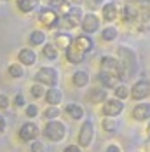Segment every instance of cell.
Masks as SVG:
<instances>
[{"label": "cell", "mask_w": 150, "mask_h": 152, "mask_svg": "<svg viewBox=\"0 0 150 152\" xmlns=\"http://www.w3.org/2000/svg\"><path fill=\"white\" fill-rule=\"evenodd\" d=\"M44 100H45L47 105H61V103H63V91H61L58 86L45 88Z\"/></svg>", "instance_id": "obj_20"}, {"label": "cell", "mask_w": 150, "mask_h": 152, "mask_svg": "<svg viewBox=\"0 0 150 152\" xmlns=\"http://www.w3.org/2000/svg\"><path fill=\"white\" fill-rule=\"evenodd\" d=\"M117 56H112V54H103L100 58V70H108V72H114L115 66H117Z\"/></svg>", "instance_id": "obj_26"}, {"label": "cell", "mask_w": 150, "mask_h": 152, "mask_svg": "<svg viewBox=\"0 0 150 152\" xmlns=\"http://www.w3.org/2000/svg\"><path fill=\"white\" fill-rule=\"evenodd\" d=\"M82 16H84L82 7H80V5H72L70 11L60 18V30L72 31V30H75V28H79Z\"/></svg>", "instance_id": "obj_3"}, {"label": "cell", "mask_w": 150, "mask_h": 152, "mask_svg": "<svg viewBox=\"0 0 150 152\" xmlns=\"http://www.w3.org/2000/svg\"><path fill=\"white\" fill-rule=\"evenodd\" d=\"M129 98L135 102H143L150 98V79H138L129 88Z\"/></svg>", "instance_id": "obj_8"}, {"label": "cell", "mask_w": 150, "mask_h": 152, "mask_svg": "<svg viewBox=\"0 0 150 152\" xmlns=\"http://www.w3.org/2000/svg\"><path fill=\"white\" fill-rule=\"evenodd\" d=\"M65 58H66V61H68L70 65H80L82 61L86 60V54H82V53L77 51L75 47L68 46L65 49Z\"/></svg>", "instance_id": "obj_24"}, {"label": "cell", "mask_w": 150, "mask_h": 152, "mask_svg": "<svg viewBox=\"0 0 150 152\" xmlns=\"http://www.w3.org/2000/svg\"><path fill=\"white\" fill-rule=\"evenodd\" d=\"M39 60L37 53L33 51V47H21L17 51V63H21L23 66H33Z\"/></svg>", "instance_id": "obj_16"}, {"label": "cell", "mask_w": 150, "mask_h": 152, "mask_svg": "<svg viewBox=\"0 0 150 152\" xmlns=\"http://www.w3.org/2000/svg\"><path fill=\"white\" fill-rule=\"evenodd\" d=\"M45 42H47V33L44 30L35 28V30L30 31V35H28V44H30V47H40V46H44Z\"/></svg>", "instance_id": "obj_22"}, {"label": "cell", "mask_w": 150, "mask_h": 152, "mask_svg": "<svg viewBox=\"0 0 150 152\" xmlns=\"http://www.w3.org/2000/svg\"><path fill=\"white\" fill-rule=\"evenodd\" d=\"M89 82H91V75H89L87 70L79 68V70H75L74 74H72V84H74V88H77V89L87 88Z\"/></svg>", "instance_id": "obj_19"}, {"label": "cell", "mask_w": 150, "mask_h": 152, "mask_svg": "<svg viewBox=\"0 0 150 152\" xmlns=\"http://www.w3.org/2000/svg\"><path fill=\"white\" fill-rule=\"evenodd\" d=\"M131 117L138 122H147L150 121V102H136L133 110H131Z\"/></svg>", "instance_id": "obj_13"}, {"label": "cell", "mask_w": 150, "mask_h": 152, "mask_svg": "<svg viewBox=\"0 0 150 152\" xmlns=\"http://www.w3.org/2000/svg\"><path fill=\"white\" fill-rule=\"evenodd\" d=\"M9 107H11V96L5 94V93H0V108L5 110V108H9Z\"/></svg>", "instance_id": "obj_38"}, {"label": "cell", "mask_w": 150, "mask_h": 152, "mask_svg": "<svg viewBox=\"0 0 150 152\" xmlns=\"http://www.w3.org/2000/svg\"><path fill=\"white\" fill-rule=\"evenodd\" d=\"M63 114L60 105H49L45 107V110L42 112V117L45 121H52V119H60V115Z\"/></svg>", "instance_id": "obj_32"}, {"label": "cell", "mask_w": 150, "mask_h": 152, "mask_svg": "<svg viewBox=\"0 0 150 152\" xmlns=\"http://www.w3.org/2000/svg\"><path fill=\"white\" fill-rule=\"evenodd\" d=\"M147 135H149V138H150V121H149V126H147Z\"/></svg>", "instance_id": "obj_43"}, {"label": "cell", "mask_w": 150, "mask_h": 152, "mask_svg": "<svg viewBox=\"0 0 150 152\" xmlns=\"http://www.w3.org/2000/svg\"><path fill=\"white\" fill-rule=\"evenodd\" d=\"M72 121H82L84 119V115H86V110H84V107L80 105V103H77V102H66L65 107L61 108Z\"/></svg>", "instance_id": "obj_15"}, {"label": "cell", "mask_w": 150, "mask_h": 152, "mask_svg": "<svg viewBox=\"0 0 150 152\" xmlns=\"http://www.w3.org/2000/svg\"><path fill=\"white\" fill-rule=\"evenodd\" d=\"M103 152H122V147H120L119 143H108Z\"/></svg>", "instance_id": "obj_39"}, {"label": "cell", "mask_w": 150, "mask_h": 152, "mask_svg": "<svg viewBox=\"0 0 150 152\" xmlns=\"http://www.w3.org/2000/svg\"><path fill=\"white\" fill-rule=\"evenodd\" d=\"M2 2H7V0H2Z\"/></svg>", "instance_id": "obj_44"}, {"label": "cell", "mask_w": 150, "mask_h": 152, "mask_svg": "<svg viewBox=\"0 0 150 152\" xmlns=\"http://www.w3.org/2000/svg\"><path fill=\"white\" fill-rule=\"evenodd\" d=\"M96 79H98L100 86H101V88H105V89H112V88L119 82L117 75H115L114 72H108V70H98Z\"/></svg>", "instance_id": "obj_17"}, {"label": "cell", "mask_w": 150, "mask_h": 152, "mask_svg": "<svg viewBox=\"0 0 150 152\" xmlns=\"http://www.w3.org/2000/svg\"><path fill=\"white\" fill-rule=\"evenodd\" d=\"M70 46L75 47L77 51H80L82 54H89L91 51L94 49V40H92V37L87 35V33H79V35H74L72 37V42H70Z\"/></svg>", "instance_id": "obj_10"}, {"label": "cell", "mask_w": 150, "mask_h": 152, "mask_svg": "<svg viewBox=\"0 0 150 152\" xmlns=\"http://www.w3.org/2000/svg\"><path fill=\"white\" fill-rule=\"evenodd\" d=\"M49 7H52L58 14H60V18L63 14H66L68 11H70V2L68 0H49Z\"/></svg>", "instance_id": "obj_31"}, {"label": "cell", "mask_w": 150, "mask_h": 152, "mask_svg": "<svg viewBox=\"0 0 150 152\" xmlns=\"http://www.w3.org/2000/svg\"><path fill=\"white\" fill-rule=\"evenodd\" d=\"M117 58L122 63V66L126 68L127 72V80L129 79H135L138 75V70H140V63H138V54L133 47L126 46V44H120L117 47Z\"/></svg>", "instance_id": "obj_1"}, {"label": "cell", "mask_w": 150, "mask_h": 152, "mask_svg": "<svg viewBox=\"0 0 150 152\" xmlns=\"http://www.w3.org/2000/svg\"><path fill=\"white\" fill-rule=\"evenodd\" d=\"M39 114H40V108H39L37 103H26V105H25V115H26L28 119L39 117Z\"/></svg>", "instance_id": "obj_34"}, {"label": "cell", "mask_w": 150, "mask_h": 152, "mask_svg": "<svg viewBox=\"0 0 150 152\" xmlns=\"http://www.w3.org/2000/svg\"><path fill=\"white\" fill-rule=\"evenodd\" d=\"M140 9H138V5H133V4H126L124 7H120V12H119V18L122 23H126V25H135L136 21H138V18H140Z\"/></svg>", "instance_id": "obj_14"}, {"label": "cell", "mask_w": 150, "mask_h": 152, "mask_svg": "<svg viewBox=\"0 0 150 152\" xmlns=\"http://www.w3.org/2000/svg\"><path fill=\"white\" fill-rule=\"evenodd\" d=\"M42 135L45 137V140L52 142V143H61L65 138L68 137V128L66 124L60 119H52L47 121L45 126L42 128Z\"/></svg>", "instance_id": "obj_2"}, {"label": "cell", "mask_w": 150, "mask_h": 152, "mask_svg": "<svg viewBox=\"0 0 150 152\" xmlns=\"http://www.w3.org/2000/svg\"><path fill=\"white\" fill-rule=\"evenodd\" d=\"M7 74L11 79H23L25 77V66L17 61H12L7 65Z\"/></svg>", "instance_id": "obj_29"}, {"label": "cell", "mask_w": 150, "mask_h": 152, "mask_svg": "<svg viewBox=\"0 0 150 152\" xmlns=\"http://www.w3.org/2000/svg\"><path fill=\"white\" fill-rule=\"evenodd\" d=\"M39 23L45 30H56V28H60V14L52 7L44 5L39 9Z\"/></svg>", "instance_id": "obj_5"}, {"label": "cell", "mask_w": 150, "mask_h": 152, "mask_svg": "<svg viewBox=\"0 0 150 152\" xmlns=\"http://www.w3.org/2000/svg\"><path fill=\"white\" fill-rule=\"evenodd\" d=\"M119 12H120V5L117 0H110V2H103L101 5V21L103 23H114L115 19H119Z\"/></svg>", "instance_id": "obj_12"}, {"label": "cell", "mask_w": 150, "mask_h": 152, "mask_svg": "<svg viewBox=\"0 0 150 152\" xmlns=\"http://www.w3.org/2000/svg\"><path fill=\"white\" fill-rule=\"evenodd\" d=\"M112 91H114V98H117V100H122V102L129 100V86L126 82H117L112 88Z\"/></svg>", "instance_id": "obj_28"}, {"label": "cell", "mask_w": 150, "mask_h": 152, "mask_svg": "<svg viewBox=\"0 0 150 152\" xmlns=\"http://www.w3.org/2000/svg\"><path fill=\"white\" fill-rule=\"evenodd\" d=\"M42 47V56H44L45 60H49V61H56L58 58H60V51H58V47L54 46L52 42H45L44 46H40Z\"/></svg>", "instance_id": "obj_25"}, {"label": "cell", "mask_w": 150, "mask_h": 152, "mask_svg": "<svg viewBox=\"0 0 150 152\" xmlns=\"http://www.w3.org/2000/svg\"><path fill=\"white\" fill-rule=\"evenodd\" d=\"M82 33H87V35H92L96 31H100L101 28V18L96 14L94 11H89V12H84L82 19H80V26H79Z\"/></svg>", "instance_id": "obj_7"}, {"label": "cell", "mask_w": 150, "mask_h": 152, "mask_svg": "<svg viewBox=\"0 0 150 152\" xmlns=\"http://www.w3.org/2000/svg\"><path fill=\"white\" fill-rule=\"evenodd\" d=\"M30 152H45L47 149H45V143L42 142V140H39V138H35V140H31L30 142V149H28Z\"/></svg>", "instance_id": "obj_35"}, {"label": "cell", "mask_w": 150, "mask_h": 152, "mask_svg": "<svg viewBox=\"0 0 150 152\" xmlns=\"http://www.w3.org/2000/svg\"><path fill=\"white\" fill-rule=\"evenodd\" d=\"M70 2V5H80L82 4V0H68Z\"/></svg>", "instance_id": "obj_42"}, {"label": "cell", "mask_w": 150, "mask_h": 152, "mask_svg": "<svg viewBox=\"0 0 150 152\" xmlns=\"http://www.w3.org/2000/svg\"><path fill=\"white\" fill-rule=\"evenodd\" d=\"M33 82H39V84H42L45 88L58 86V82H60V72L54 66H40L35 72V75H33Z\"/></svg>", "instance_id": "obj_4"}, {"label": "cell", "mask_w": 150, "mask_h": 152, "mask_svg": "<svg viewBox=\"0 0 150 152\" xmlns=\"http://www.w3.org/2000/svg\"><path fill=\"white\" fill-rule=\"evenodd\" d=\"M100 37H101L103 42H114L119 37V28L110 23V25H106L103 28H100Z\"/></svg>", "instance_id": "obj_23"}, {"label": "cell", "mask_w": 150, "mask_h": 152, "mask_svg": "<svg viewBox=\"0 0 150 152\" xmlns=\"http://www.w3.org/2000/svg\"><path fill=\"white\" fill-rule=\"evenodd\" d=\"M106 98H108V93H106L105 88H91L89 91H87V102L92 103V105H101L103 102H105Z\"/></svg>", "instance_id": "obj_21"}, {"label": "cell", "mask_w": 150, "mask_h": 152, "mask_svg": "<svg viewBox=\"0 0 150 152\" xmlns=\"http://www.w3.org/2000/svg\"><path fill=\"white\" fill-rule=\"evenodd\" d=\"M16 7L23 14H31L39 7V0H16Z\"/></svg>", "instance_id": "obj_27"}, {"label": "cell", "mask_w": 150, "mask_h": 152, "mask_svg": "<svg viewBox=\"0 0 150 152\" xmlns=\"http://www.w3.org/2000/svg\"><path fill=\"white\" fill-rule=\"evenodd\" d=\"M7 129V121H5V117L0 114V133H4Z\"/></svg>", "instance_id": "obj_41"}, {"label": "cell", "mask_w": 150, "mask_h": 152, "mask_svg": "<svg viewBox=\"0 0 150 152\" xmlns=\"http://www.w3.org/2000/svg\"><path fill=\"white\" fill-rule=\"evenodd\" d=\"M63 152H82V149H80L77 143H68V145L63 149Z\"/></svg>", "instance_id": "obj_40"}, {"label": "cell", "mask_w": 150, "mask_h": 152, "mask_svg": "<svg viewBox=\"0 0 150 152\" xmlns=\"http://www.w3.org/2000/svg\"><path fill=\"white\" fill-rule=\"evenodd\" d=\"M17 137H19L21 142L30 143L31 140H35V138L40 137V128H39L33 121H26V122H23V124L19 126V129H17Z\"/></svg>", "instance_id": "obj_11"}, {"label": "cell", "mask_w": 150, "mask_h": 152, "mask_svg": "<svg viewBox=\"0 0 150 152\" xmlns=\"http://www.w3.org/2000/svg\"><path fill=\"white\" fill-rule=\"evenodd\" d=\"M28 93H30V96L33 100H40V98H44V94H45V86L39 84V82H33L28 88Z\"/></svg>", "instance_id": "obj_33"}, {"label": "cell", "mask_w": 150, "mask_h": 152, "mask_svg": "<svg viewBox=\"0 0 150 152\" xmlns=\"http://www.w3.org/2000/svg\"><path fill=\"white\" fill-rule=\"evenodd\" d=\"M103 2H105V0H82V4L86 5V9H91V11H94V9H98V7H101V5H103Z\"/></svg>", "instance_id": "obj_37"}, {"label": "cell", "mask_w": 150, "mask_h": 152, "mask_svg": "<svg viewBox=\"0 0 150 152\" xmlns=\"http://www.w3.org/2000/svg\"><path fill=\"white\" fill-rule=\"evenodd\" d=\"M101 129H103L105 133H110V135L117 133V129H119V121H117V117H103V119H101Z\"/></svg>", "instance_id": "obj_30"}, {"label": "cell", "mask_w": 150, "mask_h": 152, "mask_svg": "<svg viewBox=\"0 0 150 152\" xmlns=\"http://www.w3.org/2000/svg\"><path fill=\"white\" fill-rule=\"evenodd\" d=\"M11 103H12V107H17V108H25V105H26V98H25V94H23V93H17L14 98L11 100Z\"/></svg>", "instance_id": "obj_36"}, {"label": "cell", "mask_w": 150, "mask_h": 152, "mask_svg": "<svg viewBox=\"0 0 150 152\" xmlns=\"http://www.w3.org/2000/svg\"><path fill=\"white\" fill-rule=\"evenodd\" d=\"M103 117H119L120 114L124 112V102L117 100V98H106L105 102L101 103L100 108Z\"/></svg>", "instance_id": "obj_9"}, {"label": "cell", "mask_w": 150, "mask_h": 152, "mask_svg": "<svg viewBox=\"0 0 150 152\" xmlns=\"http://www.w3.org/2000/svg\"><path fill=\"white\" fill-rule=\"evenodd\" d=\"M72 33L66 30H58L54 31V35H52V44L58 47V51H65L66 47L70 46V42H72Z\"/></svg>", "instance_id": "obj_18"}, {"label": "cell", "mask_w": 150, "mask_h": 152, "mask_svg": "<svg viewBox=\"0 0 150 152\" xmlns=\"http://www.w3.org/2000/svg\"><path fill=\"white\" fill-rule=\"evenodd\" d=\"M94 140V122L86 119L82 121L80 128H79V133H77V145L80 149H89L91 143Z\"/></svg>", "instance_id": "obj_6"}]
</instances>
